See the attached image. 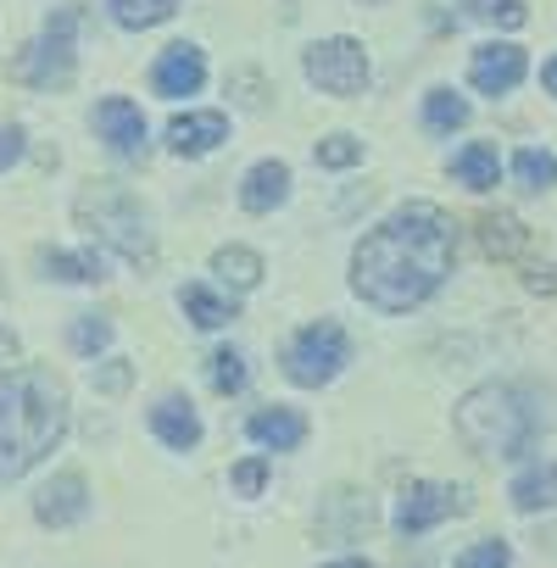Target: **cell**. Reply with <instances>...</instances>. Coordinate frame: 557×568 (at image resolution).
<instances>
[{"label": "cell", "mask_w": 557, "mask_h": 568, "mask_svg": "<svg viewBox=\"0 0 557 568\" xmlns=\"http://www.w3.org/2000/svg\"><path fill=\"white\" fill-rule=\"evenodd\" d=\"M513 179H518V190H529V195L557 190V151H546V145L513 151Z\"/></svg>", "instance_id": "obj_20"}, {"label": "cell", "mask_w": 557, "mask_h": 568, "mask_svg": "<svg viewBox=\"0 0 557 568\" xmlns=\"http://www.w3.org/2000/svg\"><path fill=\"white\" fill-rule=\"evenodd\" d=\"M201 84H206V57H201L195 45H168V51L156 57V68H151V90H156L162 101L195 95Z\"/></svg>", "instance_id": "obj_10"}, {"label": "cell", "mask_w": 557, "mask_h": 568, "mask_svg": "<svg viewBox=\"0 0 557 568\" xmlns=\"http://www.w3.org/2000/svg\"><path fill=\"white\" fill-rule=\"evenodd\" d=\"M452 273H457V223L435 201L396 206L352 251V291L385 318L418 313L429 296H440Z\"/></svg>", "instance_id": "obj_1"}, {"label": "cell", "mask_w": 557, "mask_h": 568, "mask_svg": "<svg viewBox=\"0 0 557 568\" xmlns=\"http://www.w3.org/2000/svg\"><path fill=\"white\" fill-rule=\"evenodd\" d=\"M84 513H90V485H84L79 474H57V479L40 490V501H34V518L51 524V529H68V524H79Z\"/></svg>", "instance_id": "obj_13"}, {"label": "cell", "mask_w": 557, "mask_h": 568, "mask_svg": "<svg viewBox=\"0 0 557 568\" xmlns=\"http://www.w3.org/2000/svg\"><path fill=\"white\" fill-rule=\"evenodd\" d=\"M107 7L123 29H156L179 12V0H107Z\"/></svg>", "instance_id": "obj_25"}, {"label": "cell", "mask_w": 557, "mask_h": 568, "mask_svg": "<svg viewBox=\"0 0 557 568\" xmlns=\"http://www.w3.org/2000/svg\"><path fill=\"white\" fill-rule=\"evenodd\" d=\"M479 240H485V251L496 256V262H518L535 240H529V229L513 217V212H485L479 217Z\"/></svg>", "instance_id": "obj_19"}, {"label": "cell", "mask_w": 557, "mask_h": 568, "mask_svg": "<svg viewBox=\"0 0 557 568\" xmlns=\"http://www.w3.org/2000/svg\"><path fill=\"white\" fill-rule=\"evenodd\" d=\"M540 84H546V95H557V57L540 68Z\"/></svg>", "instance_id": "obj_36"}, {"label": "cell", "mask_w": 557, "mask_h": 568, "mask_svg": "<svg viewBox=\"0 0 557 568\" xmlns=\"http://www.w3.org/2000/svg\"><path fill=\"white\" fill-rule=\"evenodd\" d=\"M313 156H318V168H357V162H363V140H352V134H330V140L313 145Z\"/></svg>", "instance_id": "obj_30"}, {"label": "cell", "mask_w": 557, "mask_h": 568, "mask_svg": "<svg viewBox=\"0 0 557 568\" xmlns=\"http://www.w3.org/2000/svg\"><path fill=\"white\" fill-rule=\"evenodd\" d=\"M151 435L168 446V452H195L201 446V418L184 396H162L151 407Z\"/></svg>", "instance_id": "obj_15"}, {"label": "cell", "mask_w": 557, "mask_h": 568, "mask_svg": "<svg viewBox=\"0 0 557 568\" xmlns=\"http://www.w3.org/2000/svg\"><path fill=\"white\" fill-rule=\"evenodd\" d=\"M212 273H217L223 284H234V291H256V284H262V256L245 251V245H223V251L212 256Z\"/></svg>", "instance_id": "obj_23"}, {"label": "cell", "mask_w": 557, "mask_h": 568, "mask_svg": "<svg viewBox=\"0 0 557 568\" xmlns=\"http://www.w3.org/2000/svg\"><path fill=\"white\" fill-rule=\"evenodd\" d=\"M79 223H84L101 245H112L118 256H129V262H156V234H151V223H145V212H140V201H134L129 190H118V184L90 190V195L79 201Z\"/></svg>", "instance_id": "obj_4"}, {"label": "cell", "mask_w": 557, "mask_h": 568, "mask_svg": "<svg viewBox=\"0 0 557 568\" xmlns=\"http://www.w3.org/2000/svg\"><path fill=\"white\" fill-rule=\"evenodd\" d=\"M40 267H45L51 278H68V284L107 278V256H101V251H40Z\"/></svg>", "instance_id": "obj_22"}, {"label": "cell", "mask_w": 557, "mask_h": 568, "mask_svg": "<svg viewBox=\"0 0 557 568\" xmlns=\"http://www.w3.org/2000/svg\"><path fill=\"white\" fill-rule=\"evenodd\" d=\"M452 429L457 440L485 457V463H518L524 452H535L540 435V407L529 402L524 385L513 379H485L474 385L457 407H452Z\"/></svg>", "instance_id": "obj_3"}, {"label": "cell", "mask_w": 557, "mask_h": 568, "mask_svg": "<svg viewBox=\"0 0 557 568\" xmlns=\"http://www.w3.org/2000/svg\"><path fill=\"white\" fill-rule=\"evenodd\" d=\"M452 179H457L463 190H474V195L496 190V179H502V156H496V145H490V140H468V145L452 156Z\"/></svg>", "instance_id": "obj_18"}, {"label": "cell", "mask_w": 557, "mask_h": 568, "mask_svg": "<svg viewBox=\"0 0 557 568\" xmlns=\"http://www.w3.org/2000/svg\"><path fill=\"white\" fill-rule=\"evenodd\" d=\"M229 90H234V101H240V106H262V79H256V73H234V79H229Z\"/></svg>", "instance_id": "obj_34"}, {"label": "cell", "mask_w": 557, "mask_h": 568, "mask_svg": "<svg viewBox=\"0 0 557 568\" xmlns=\"http://www.w3.org/2000/svg\"><path fill=\"white\" fill-rule=\"evenodd\" d=\"M95 129H101V140H107L118 156H145V118H140L134 101L107 95V101L95 106Z\"/></svg>", "instance_id": "obj_12"}, {"label": "cell", "mask_w": 557, "mask_h": 568, "mask_svg": "<svg viewBox=\"0 0 557 568\" xmlns=\"http://www.w3.org/2000/svg\"><path fill=\"white\" fill-rule=\"evenodd\" d=\"M129 379H134L129 363H107V368H95V390H101V396H123Z\"/></svg>", "instance_id": "obj_32"}, {"label": "cell", "mask_w": 557, "mask_h": 568, "mask_svg": "<svg viewBox=\"0 0 557 568\" xmlns=\"http://www.w3.org/2000/svg\"><path fill=\"white\" fill-rule=\"evenodd\" d=\"M179 307L190 313V324L195 329H223V324H234L240 313H234V302H223L217 291H206V284H184L179 291Z\"/></svg>", "instance_id": "obj_21"}, {"label": "cell", "mask_w": 557, "mask_h": 568, "mask_svg": "<svg viewBox=\"0 0 557 568\" xmlns=\"http://www.w3.org/2000/svg\"><path fill=\"white\" fill-rule=\"evenodd\" d=\"M18 156H23V129L18 123H0V173H7Z\"/></svg>", "instance_id": "obj_33"}, {"label": "cell", "mask_w": 557, "mask_h": 568, "mask_svg": "<svg viewBox=\"0 0 557 568\" xmlns=\"http://www.w3.org/2000/svg\"><path fill=\"white\" fill-rule=\"evenodd\" d=\"M468 507H474V501H468V490H463V485L418 479V485H407V490H402V501H396V535H402V540H418V535H429L435 524L463 518Z\"/></svg>", "instance_id": "obj_8"}, {"label": "cell", "mask_w": 557, "mask_h": 568, "mask_svg": "<svg viewBox=\"0 0 557 568\" xmlns=\"http://www.w3.org/2000/svg\"><path fill=\"white\" fill-rule=\"evenodd\" d=\"M291 201V168L285 162H256L240 184V206L245 212H273Z\"/></svg>", "instance_id": "obj_16"}, {"label": "cell", "mask_w": 557, "mask_h": 568, "mask_svg": "<svg viewBox=\"0 0 557 568\" xmlns=\"http://www.w3.org/2000/svg\"><path fill=\"white\" fill-rule=\"evenodd\" d=\"M73 34H79V12L73 7H62L51 23H45V34L12 62V73L23 79V84H34V90H68L73 84Z\"/></svg>", "instance_id": "obj_5"}, {"label": "cell", "mask_w": 557, "mask_h": 568, "mask_svg": "<svg viewBox=\"0 0 557 568\" xmlns=\"http://www.w3.org/2000/svg\"><path fill=\"white\" fill-rule=\"evenodd\" d=\"M68 435V385L51 368L0 374V479H23Z\"/></svg>", "instance_id": "obj_2"}, {"label": "cell", "mask_w": 557, "mask_h": 568, "mask_svg": "<svg viewBox=\"0 0 557 568\" xmlns=\"http://www.w3.org/2000/svg\"><path fill=\"white\" fill-rule=\"evenodd\" d=\"M330 568H374L368 557H346V562H330Z\"/></svg>", "instance_id": "obj_37"}, {"label": "cell", "mask_w": 557, "mask_h": 568, "mask_svg": "<svg viewBox=\"0 0 557 568\" xmlns=\"http://www.w3.org/2000/svg\"><path fill=\"white\" fill-rule=\"evenodd\" d=\"M302 73L324 90V95H341V101H352V95H363L368 90V51L357 45V40H346V34H335V40H318V45H307V57H302Z\"/></svg>", "instance_id": "obj_7"}, {"label": "cell", "mask_w": 557, "mask_h": 568, "mask_svg": "<svg viewBox=\"0 0 557 568\" xmlns=\"http://www.w3.org/2000/svg\"><path fill=\"white\" fill-rule=\"evenodd\" d=\"M452 568H513V546H507L502 535H485V540L463 546Z\"/></svg>", "instance_id": "obj_26"}, {"label": "cell", "mask_w": 557, "mask_h": 568, "mask_svg": "<svg viewBox=\"0 0 557 568\" xmlns=\"http://www.w3.org/2000/svg\"><path fill=\"white\" fill-rule=\"evenodd\" d=\"M468 12L479 23H496V29H524L529 12H524V0H468Z\"/></svg>", "instance_id": "obj_29"}, {"label": "cell", "mask_w": 557, "mask_h": 568, "mask_svg": "<svg viewBox=\"0 0 557 568\" xmlns=\"http://www.w3.org/2000/svg\"><path fill=\"white\" fill-rule=\"evenodd\" d=\"M346 363H352V341H346V329L330 324V318L307 324V329L285 346V374H291L296 385H307V390L330 385Z\"/></svg>", "instance_id": "obj_6"}, {"label": "cell", "mask_w": 557, "mask_h": 568, "mask_svg": "<svg viewBox=\"0 0 557 568\" xmlns=\"http://www.w3.org/2000/svg\"><path fill=\"white\" fill-rule=\"evenodd\" d=\"M229 485H234L240 496H262V485H267V463H262V457H251V463H240V468L229 474Z\"/></svg>", "instance_id": "obj_31"}, {"label": "cell", "mask_w": 557, "mask_h": 568, "mask_svg": "<svg viewBox=\"0 0 557 568\" xmlns=\"http://www.w3.org/2000/svg\"><path fill=\"white\" fill-rule=\"evenodd\" d=\"M68 341H73V352H79V357H95V352H107V346H112V318L84 313V318L68 329Z\"/></svg>", "instance_id": "obj_27"}, {"label": "cell", "mask_w": 557, "mask_h": 568, "mask_svg": "<svg viewBox=\"0 0 557 568\" xmlns=\"http://www.w3.org/2000/svg\"><path fill=\"white\" fill-rule=\"evenodd\" d=\"M507 501H513V513H524V518L551 513V507H557V457H529V463L513 474Z\"/></svg>", "instance_id": "obj_11"}, {"label": "cell", "mask_w": 557, "mask_h": 568, "mask_svg": "<svg viewBox=\"0 0 557 568\" xmlns=\"http://www.w3.org/2000/svg\"><path fill=\"white\" fill-rule=\"evenodd\" d=\"M7 357H18V335H12V329H0V363H7Z\"/></svg>", "instance_id": "obj_35"}, {"label": "cell", "mask_w": 557, "mask_h": 568, "mask_svg": "<svg viewBox=\"0 0 557 568\" xmlns=\"http://www.w3.org/2000/svg\"><path fill=\"white\" fill-rule=\"evenodd\" d=\"M363 7H385V0H363Z\"/></svg>", "instance_id": "obj_38"}, {"label": "cell", "mask_w": 557, "mask_h": 568, "mask_svg": "<svg viewBox=\"0 0 557 568\" xmlns=\"http://www.w3.org/2000/svg\"><path fill=\"white\" fill-rule=\"evenodd\" d=\"M245 435H251L256 446H267V452H296V446L307 440V418L291 413V407H267V413H256V418L245 424Z\"/></svg>", "instance_id": "obj_17"}, {"label": "cell", "mask_w": 557, "mask_h": 568, "mask_svg": "<svg viewBox=\"0 0 557 568\" xmlns=\"http://www.w3.org/2000/svg\"><path fill=\"white\" fill-rule=\"evenodd\" d=\"M468 123V101L457 95V90H429L424 95V129L429 134H452V129H463Z\"/></svg>", "instance_id": "obj_24"}, {"label": "cell", "mask_w": 557, "mask_h": 568, "mask_svg": "<svg viewBox=\"0 0 557 568\" xmlns=\"http://www.w3.org/2000/svg\"><path fill=\"white\" fill-rule=\"evenodd\" d=\"M206 379H212L217 396L245 390V357H240V352H212V357H206Z\"/></svg>", "instance_id": "obj_28"}, {"label": "cell", "mask_w": 557, "mask_h": 568, "mask_svg": "<svg viewBox=\"0 0 557 568\" xmlns=\"http://www.w3.org/2000/svg\"><path fill=\"white\" fill-rule=\"evenodd\" d=\"M524 73H529V57L518 45H507V40H490V45H479L468 57V84L479 95H513L524 84Z\"/></svg>", "instance_id": "obj_9"}, {"label": "cell", "mask_w": 557, "mask_h": 568, "mask_svg": "<svg viewBox=\"0 0 557 568\" xmlns=\"http://www.w3.org/2000/svg\"><path fill=\"white\" fill-rule=\"evenodd\" d=\"M223 140H229V118H223V112H184V118L168 123V145H173L179 156H206V151H217Z\"/></svg>", "instance_id": "obj_14"}]
</instances>
